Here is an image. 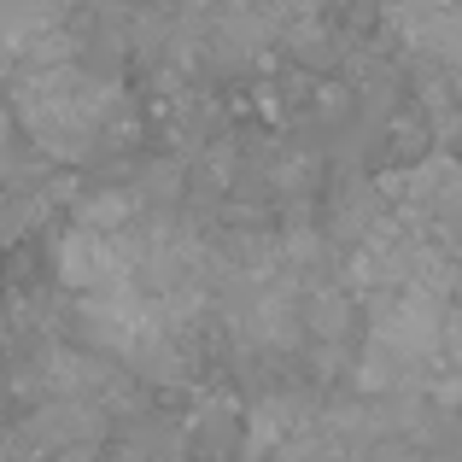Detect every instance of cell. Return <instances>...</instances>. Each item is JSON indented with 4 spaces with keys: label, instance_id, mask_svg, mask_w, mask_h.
Listing matches in <instances>:
<instances>
[{
    "label": "cell",
    "instance_id": "6",
    "mask_svg": "<svg viewBox=\"0 0 462 462\" xmlns=\"http://www.w3.org/2000/svg\"><path fill=\"white\" fill-rule=\"evenodd\" d=\"M82 228H135V193H94L77 205Z\"/></svg>",
    "mask_w": 462,
    "mask_h": 462
},
{
    "label": "cell",
    "instance_id": "2",
    "mask_svg": "<svg viewBox=\"0 0 462 462\" xmlns=\"http://www.w3.org/2000/svg\"><path fill=\"white\" fill-rule=\"evenodd\" d=\"M135 252H141V223L135 228H82L70 223L59 240V282L88 293L135 287Z\"/></svg>",
    "mask_w": 462,
    "mask_h": 462
},
{
    "label": "cell",
    "instance_id": "4",
    "mask_svg": "<svg viewBox=\"0 0 462 462\" xmlns=\"http://www.w3.org/2000/svg\"><path fill=\"white\" fill-rule=\"evenodd\" d=\"M398 205L404 223L428 228V235H462V158H421L398 181Z\"/></svg>",
    "mask_w": 462,
    "mask_h": 462
},
{
    "label": "cell",
    "instance_id": "3",
    "mask_svg": "<svg viewBox=\"0 0 462 462\" xmlns=\"http://www.w3.org/2000/svg\"><path fill=\"white\" fill-rule=\"evenodd\" d=\"M106 445V410L82 398H47L23 421V451L53 457V462H94Z\"/></svg>",
    "mask_w": 462,
    "mask_h": 462
},
{
    "label": "cell",
    "instance_id": "1",
    "mask_svg": "<svg viewBox=\"0 0 462 462\" xmlns=\"http://www.w3.org/2000/svg\"><path fill=\"white\" fill-rule=\"evenodd\" d=\"M12 112H18V124L30 129V141L47 158L82 164L117 129L124 94L77 65H47V70H30V77L12 82Z\"/></svg>",
    "mask_w": 462,
    "mask_h": 462
},
{
    "label": "cell",
    "instance_id": "5",
    "mask_svg": "<svg viewBox=\"0 0 462 462\" xmlns=\"http://www.w3.org/2000/svg\"><path fill=\"white\" fill-rule=\"evenodd\" d=\"M433 369V357H416V351L393 346L381 334H363V351H357V386L369 398H404L421 374Z\"/></svg>",
    "mask_w": 462,
    "mask_h": 462
}]
</instances>
